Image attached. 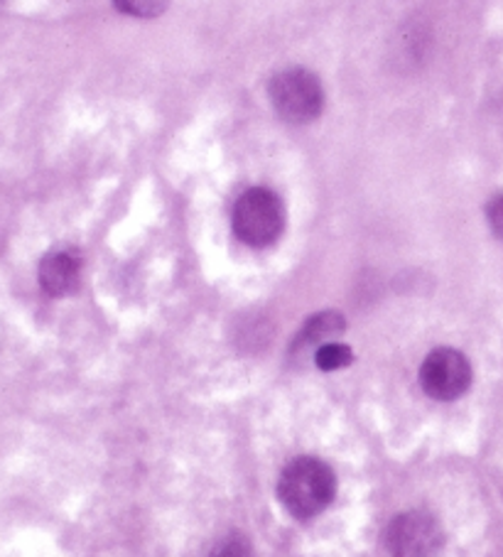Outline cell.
Masks as SVG:
<instances>
[{"mask_svg":"<svg viewBox=\"0 0 503 557\" xmlns=\"http://www.w3.org/2000/svg\"><path fill=\"white\" fill-rule=\"evenodd\" d=\"M336 476L332 467L317 457H297L285 467L278 482V496L290 513L315 518L334 502Z\"/></svg>","mask_w":503,"mask_h":557,"instance_id":"cell-1","label":"cell"},{"mask_svg":"<svg viewBox=\"0 0 503 557\" xmlns=\"http://www.w3.org/2000/svg\"><path fill=\"white\" fill-rule=\"evenodd\" d=\"M285 226V209L273 191L256 187L241 195L234 207V232L241 242L263 248L278 242Z\"/></svg>","mask_w":503,"mask_h":557,"instance_id":"cell-2","label":"cell"},{"mask_svg":"<svg viewBox=\"0 0 503 557\" xmlns=\"http://www.w3.org/2000/svg\"><path fill=\"white\" fill-rule=\"evenodd\" d=\"M270 101L287 123H309L322 111L324 94L312 72L287 70L270 82Z\"/></svg>","mask_w":503,"mask_h":557,"instance_id":"cell-3","label":"cell"},{"mask_svg":"<svg viewBox=\"0 0 503 557\" xmlns=\"http://www.w3.org/2000/svg\"><path fill=\"white\" fill-rule=\"evenodd\" d=\"M422 391L434 400H454L467 393L471 383V367L457 349H434L420 369Z\"/></svg>","mask_w":503,"mask_h":557,"instance_id":"cell-4","label":"cell"},{"mask_svg":"<svg viewBox=\"0 0 503 557\" xmlns=\"http://www.w3.org/2000/svg\"><path fill=\"white\" fill-rule=\"evenodd\" d=\"M442 545L440 523L432 516L410 511L395 518L389 528L391 557H434Z\"/></svg>","mask_w":503,"mask_h":557,"instance_id":"cell-5","label":"cell"},{"mask_svg":"<svg viewBox=\"0 0 503 557\" xmlns=\"http://www.w3.org/2000/svg\"><path fill=\"white\" fill-rule=\"evenodd\" d=\"M82 261L74 251H52L42 258L40 263V285L47 295L64 297L76 290L79 285Z\"/></svg>","mask_w":503,"mask_h":557,"instance_id":"cell-6","label":"cell"},{"mask_svg":"<svg viewBox=\"0 0 503 557\" xmlns=\"http://www.w3.org/2000/svg\"><path fill=\"white\" fill-rule=\"evenodd\" d=\"M344 332V320L340 312L315 314L299 334V344H329L336 334Z\"/></svg>","mask_w":503,"mask_h":557,"instance_id":"cell-7","label":"cell"},{"mask_svg":"<svg viewBox=\"0 0 503 557\" xmlns=\"http://www.w3.org/2000/svg\"><path fill=\"white\" fill-rule=\"evenodd\" d=\"M315 361L322 371H336V369L349 367V363L354 361V354H352L349 347H344V344L329 342V344H322V347L317 349Z\"/></svg>","mask_w":503,"mask_h":557,"instance_id":"cell-8","label":"cell"},{"mask_svg":"<svg viewBox=\"0 0 503 557\" xmlns=\"http://www.w3.org/2000/svg\"><path fill=\"white\" fill-rule=\"evenodd\" d=\"M170 0H113L121 13L131 17H158L168 11Z\"/></svg>","mask_w":503,"mask_h":557,"instance_id":"cell-9","label":"cell"},{"mask_svg":"<svg viewBox=\"0 0 503 557\" xmlns=\"http://www.w3.org/2000/svg\"><path fill=\"white\" fill-rule=\"evenodd\" d=\"M209 557H254V547L246 541L244 535L231 533L214 545V550L209 553Z\"/></svg>","mask_w":503,"mask_h":557,"instance_id":"cell-10","label":"cell"},{"mask_svg":"<svg viewBox=\"0 0 503 557\" xmlns=\"http://www.w3.org/2000/svg\"><path fill=\"white\" fill-rule=\"evenodd\" d=\"M489 221H491L493 234L503 238V197H496L489 205Z\"/></svg>","mask_w":503,"mask_h":557,"instance_id":"cell-11","label":"cell"}]
</instances>
